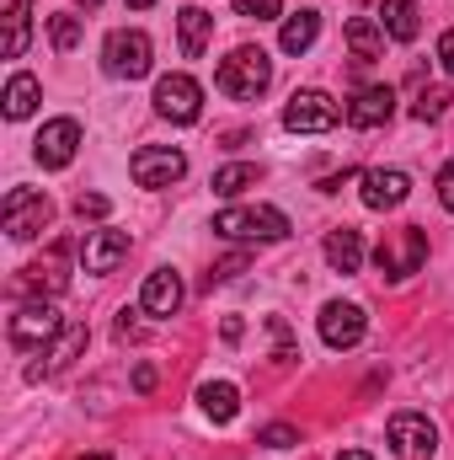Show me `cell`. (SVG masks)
<instances>
[{
  "label": "cell",
  "mask_w": 454,
  "mask_h": 460,
  "mask_svg": "<svg viewBox=\"0 0 454 460\" xmlns=\"http://www.w3.org/2000/svg\"><path fill=\"white\" fill-rule=\"evenodd\" d=\"M214 86L225 92L230 102H257V97L273 86V59H267V49H251V43L230 49L225 59H220V70H214Z\"/></svg>",
  "instance_id": "cell-1"
},
{
  "label": "cell",
  "mask_w": 454,
  "mask_h": 460,
  "mask_svg": "<svg viewBox=\"0 0 454 460\" xmlns=\"http://www.w3.org/2000/svg\"><path fill=\"white\" fill-rule=\"evenodd\" d=\"M289 230H294L289 215L273 204H230L214 215V235H225V241H284Z\"/></svg>",
  "instance_id": "cell-2"
},
{
  "label": "cell",
  "mask_w": 454,
  "mask_h": 460,
  "mask_svg": "<svg viewBox=\"0 0 454 460\" xmlns=\"http://www.w3.org/2000/svg\"><path fill=\"white\" fill-rule=\"evenodd\" d=\"M150 65H155V49H150V38H144L139 27L108 32V43H102V70H108L113 81H144Z\"/></svg>",
  "instance_id": "cell-3"
},
{
  "label": "cell",
  "mask_w": 454,
  "mask_h": 460,
  "mask_svg": "<svg viewBox=\"0 0 454 460\" xmlns=\"http://www.w3.org/2000/svg\"><path fill=\"white\" fill-rule=\"evenodd\" d=\"M0 220H5L11 241H32V235H43V230L54 226V204L38 188H11L5 204H0Z\"/></svg>",
  "instance_id": "cell-4"
},
{
  "label": "cell",
  "mask_w": 454,
  "mask_h": 460,
  "mask_svg": "<svg viewBox=\"0 0 454 460\" xmlns=\"http://www.w3.org/2000/svg\"><path fill=\"white\" fill-rule=\"evenodd\" d=\"M342 118H347V108H337L332 92L305 86V92L289 97V108H284V128H289V134H327V128H337Z\"/></svg>",
  "instance_id": "cell-5"
},
{
  "label": "cell",
  "mask_w": 454,
  "mask_h": 460,
  "mask_svg": "<svg viewBox=\"0 0 454 460\" xmlns=\"http://www.w3.org/2000/svg\"><path fill=\"white\" fill-rule=\"evenodd\" d=\"M150 102H155V113L166 118V123H182V128H188V123L204 118V86H198L193 75L171 70V75L155 81V97H150Z\"/></svg>",
  "instance_id": "cell-6"
},
{
  "label": "cell",
  "mask_w": 454,
  "mask_h": 460,
  "mask_svg": "<svg viewBox=\"0 0 454 460\" xmlns=\"http://www.w3.org/2000/svg\"><path fill=\"white\" fill-rule=\"evenodd\" d=\"M70 322L48 305V300H27L16 316H11V327H5V338H11V348H22V353H32V348L54 343L59 332H65Z\"/></svg>",
  "instance_id": "cell-7"
},
{
  "label": "cell",
  "mask_w": 454,
  "mask_h": 460,
  "mask_svg": "<svg viewBox=\"0 0 454 460\" xmlns=\"http://www.w3.org/2000/svg\"><path fill=\"white\" fill-rule=\"evenodd\" d=\"M128 172H134V182H139V188L161 193V188H171V182H182V177H188V155H182L177 145H144V150H134Z\"/></svg>",
  "instance_id": "cell-8"
},
{
  "label": "cell",
  "mask_w": 454,
  "mask_h": 460,
  "mask_svg": "<svg viewBox=\"0 0 454 460\" xmlns=\"http://www.w3.org/2000/svg\"><path fill=\"white\" fill-rule=\"evenodd\" d=\"M423 257H428V230L423 226H406L401 230V241H380L374 246V262H380V273L385 279H412V273H423Z\"/></svg>",
  "instance_id": "cell-9"
},
{
  "label": "cell",
  "mask_w": 454,
  "mask_h": 460,
  "mask_svg": "<svg viewBox=\"0 0 454 460\" xmlns=\"http://www.w3.org/2000/svg\"><path fill=\"white\" fill-rule=\"evenodd\" d=\"M75 150H81V123L75 118H48L38 128V139H32V161L43 172H65L75 161Z\"/></svg>",
  "instance_id": "cell-10"
},
{
  "label": "cell",
  "mask_w": 454,
  "mask_h": 460,
  "mask_svg": "<svg viewBox=\"0 0 454 460\" xmlns=\"http://www.w3.org/2000/svg\"><path fill=\"white\" fill-rule=\"evenodd\" d=\"M390 456L396 460H433L439 456V429L423 412H396L390 418Z\"/></svg>",
  "instance_id": "cell-11"
},
{
  "label": "cell",
  "mask_w": 454,
  "mask_h": 460,
  "mask_svg": "<svg viewBox=\"0 0 454 460\" xmlns=\"http://www.w3.org/2000/svg\"><path fill=\"white\" fill-rule=\"evenodd\" d=\"M316 327H321V343L342 353V348H358V343H363L369 316H363V305H353V300H327Z\"/></svg>",
  "instance_id": "cell-12"
},
{
  "label": "cell",
  "mask_w": 454,
  "mask_h": 460,
  "mask_svg": "<svg viewBox=\"0 0 454 460\" xmlns=\"http://www.w3.org/2000/svg\"><path fill=\"white\" fill-rule=\"evenodd\" d=\"M406 193H412V177L406 172H396V166H369V172H358V199L369 204V209H401L406 204Z\"/></svg>",
  "instance_id": "cell-13"
},
{
  "label": "cell",
  "mask_w": 454,
  "mask_h": 460,
  "mask_svg": "<svg viewBox=\"0 0 454 460\" xmlns=\"http://www.w3.org/2000/svg\"><path fill=\"white\" fill-rule=\"evenodd\" d=\"M182 300H188V289H182V273L177 268H155L144 279V289H139V311L144 316H177Z\"/></svg>",
  "instance_id": "cell-14"
},
{
  "label": "cell",
  "mask_w": 454,
  "mask_h": 460,
  "mask_svg": "<svg viewBox=\"0 0 454 460\" xmlns=\"http://www.w3.org/2000/svg\"><path fill=\"white\" fill-rule=\"evenodd\" d=\"M123 257H128V230H86V241H81L86 273H113Z\"/></svg>",
  "instance_id": "cell-15"
},
{
  "label": "cell",
  "mask_w": 454,
  "mask_h": 460,
  "mask_svg": "<svg viewBox=\"0 0 454 460\" xmlns=\"http://www.w3.org/2000/svg\"><path fill=\"white\" fill-rule=\"evenodd\" d=\"M390 113H396V86L390 81L385 86H363L347 102V123L353 128H380V123H390Z\"/></svg>",
  "instance_id": "cell-16"
},
{
  "label": "cell",
  "mask_w": 454,
  "mask_h": 460,
  "mask_svg": "<svg viewBox=\"0 0 454 460\" xmlns=\"http://www.w3.org/2000/svg\"><path fill=\"white\" fill-rule=\"evenodd\" d=\"M177 38H182V54L198 59V54L209 49V38H214V16H209L204 5H182V11H177Z\"/></svg>",
  "instance_id": "cell-17"
},
{
  "label": "cell",
  "mask_w": 454,
  "mask_h": 460,
  "mask_svg": "<svg viewBox=\"0 0 454 460\" xmlns=\"http://www.w3.org/2000/svg\"><path fill=\"white\" fill-rule=\"evenodd\" d=\"M342 38H347V49H353L358 65H369V59L385 54V27H380V16H353Z\"/></svg>",
  "instance_id": "cell-18"
},
{
  "label": "cell",
  "mask_w": 454,
  "mask_h": 460,
  "mask_svg": "<svg viewBox=\"0 0 454 460\" xmlns=\"http://www.w3.org/2000/svg\"><path fill=\"white\" fill-rule=\"evenodd\" d=\"M65 252H70V246L59 241V246L48 252V262L22 268V284H16V289H38V300H43V289H48V295H59V289H65Z\"/></svg>",
  "instance_id": "cell-19"
},
{
  "label": "cell",
  "mask_w": 454,
  "mask_h": 460,
  "mask_svg": "<svg viewBox=\"0 0 454 460\" xmlns=\"http://www.w3.org/2000/svg\"><path fill=\"white\" fill-rule=\"evenodd\" d=\"M380 27H385V38L412 43V38L423 32V11H417V0H385V5H380Z\"/></svg>",
  "instance_id": "cell-20"
},
{
  "label": "cell",
  "mask_w": 454,
  "mask_h": 460,
  "mask_svg": "<svg viewBox=\"0 0 454 460\" xmlns=\"http://www.w3.org/2000/svg\"><path fill=\"white\" fill-rule=\"evenodd\" d=\"M316 38H321V11H294V16H284V27H278V49H284V54H305Z\"/></svg>",
  "instance_id": "cell-21"
},
{
  "label": "cell",
  "mask_w": 454,
  "mask_h": 460,
  "mask_svg": "<svg viewBox=\"0 0 454 460\" xmlns=\"http://www.w3.org/2000/svg\"><path fill=\"white\" fill-rule=\"evenodd\" d=\"M327 262H332L337 273H358V268H363V235L353 226H337L327 235Z\"/></svg>",
  "instance_id": "cell-22"
},
{
  "label": "cell",
  "mask_w": 454,
  "mask_h": 460,
  "mask_svg": "<svg viewBox=\"0 0 454 460\" xmlns=\"http://www.w3.org/2000/svg\"><path fill=\"white\" fill-rule=\"evenodd\" d=\"M86 338H92V332L70 322V327H65V332L54 338V348H48V358H43V364H32L27 375H32V380H43V375H54V369H65V364H70V358H75V353L86 348Z\"/></svg>",
  "instance_id": "cell-23"
},
{
  "label": "cell",
  "mask_w": 454,
  "mask_h": 460,
  "mask_svg": "<svg viewBox=\"0 0 454 460\" xmlns=\"http://www.w3.org/2000/svg\"><path fill=\"white\" fill-rule=\"evenodd\" d=\"M38 97H43V86H38V75H27V70H16V75L5 81V118H11V123H22V118H32V108H38Z\"/></svg>",
  "instance_id": "cell-24"
},
{
  "label": "cell",
  "mask_w": 454,
  "mask_h": 460,
  "mask_svg": "<svg viewBox=\"0 0 454 460\" xmlns=\"http://www.w3.org/2000/svg\"><path fill=\"white\" fill-rule=\"evenodd\" d=\"M198 407H204L214 423H230V418L240 412V391H235L230 380H204V385H198Z\"/></svg>",
  "instance_id": "cell-25"
},
{
  "label": "cell",
  "mask_w": 454,
  "mask_h": 460,
  "mask_svg": "<svg viewBox=\"0 0 454 460\" xmlns=\"http://www.w3.org/2000/svg\"><path fill=\"white\" fill-rule=\"evenodd\" d=\"M32 43V0H11L5 11V59H22Z\"/></svg>",
  "instance_id": "cell-26"
},
{
  "label": "cell",
  "mask_w": 454,
  "mask_h": 460,
  "mask_svg": "<svg viewBox=\"0 0 454 460\" xmlns=\"http://www.w3.org/2000/svg\"><path fill=\"white\" fill-rule=\"evenodd\" d=\"M246 188H257V166L251 161H230L214 172V193L220 199H235V193H246Z\"/></svg>",
  "instance_id": "cell-27"
},
{
  "label": "cell",
  "mask_w": 454,
  "mask_h": 460,
  "mask_svg": "<svg viewBox=\"0 0 454 460\" xmlns=\"http://www.w3.org/2000/svg\"><path fill=\"white\" fill-rule=\"evenodd\" d=\"M450 102H454L450 86H423L417 102H412V118H417V123H439V118L450 113Z\"/></svg>",
  "instance_id": "cell-28"
},
{
  "label": "cell",
  "mask_w": 454,
  "mask_h": 460,
  "mask_svg": "<svg viewBox=\"0 0 454 460\" xmlns=\"http://www.w3.org/2000/svg\"><path fill=\"white\" fill-rule=\"evenodd\" d=\"M48 38H54V49H59V54H70V49L81 43V16H70V11H59V16L48 22Z\"/></svg>",
  "instance_id": "cell-29"
},
{
  "label": "cell",
  "mask_w": 454,
  "mask_h": 460,
  "mask_svg": "<svg viewBox=\"0 0 454 460\" xmlns=\"http://www.w3.org/2000/svg\"><path fill=\"white\" fill-rule=\"evenodd\" d=\"M235 16H246V22H278L284 0H235Z\"/></svg>",
  "instance_id": "cell-30"
},
{
  "label": "cell",
  "mask_w": 454,
  "mask_h": 460,
  "mask_svg": "<svg viewBox=\"0 0 454 460\" xmlns=\"http://www.w3.org/2000/svg\"><path fill=\"white\" fill-rule=\"evenodd\" d=\"M113 215V199L108 193H81L75 199V220H108Z\"/></svg>",
  "instance_id": "cell-31"
},
{
  "label": "cell",
  "mask_w": 454,
  "mask_h": 460,
  "mask_svg": "<svg viewBox=\"0 0 454 460\" xmlns=\"http://www.w3.org/2000/svg\"><path fill=\"white\" fill-rule=\"evenodd\" d=\"M257 445H267V450H294V445H300V429H289V423H267V429L257 434Z\"/></svg>",
  "instance_id": "cell-32"
},
{
  "label": "cell",
  "mask_w": 454,
  "mask_h": 460,
  "mask_svg": "<svg viewBox=\"0 0 454 460\" xmlns=\"http://www.w3.org/2000/svg\"><path fill=\"white\" fill-rule=\"evenodd\" d=\"M433 188H439V204H444V209L454 215V155L444 161V166H439V182H433Z\"/></svg>",
  "instance_id": "cell-33"
},
{
  "label": "cell",
  "mask_w": 454,
  "mask_h": 460,
  "mask_svg": "<svg viewBox=\"0 0 454 460\" xmlns=\"http://www.w3.org/2000/svg\"><path fill=\"white\" fill-rule=\"evenodd\" d=\"M240 268H246V252H235V257H225V262H220V268L209 273V284H225V279H235Z\"/></svg>",
  "instance_id": "cell-34"
},
{
  "label": "cell",
  "mask_w": 454,
  "mask_h": 460,
  "mask_svg": "<svg viewBox=\"0 0 454 460\" xmlns=\"http://www.w3.org/2000/svg\"><path fill=\"white\" fill-rule=\"evenodd\" d=\"M439 65H444V75H454V27L439 38Z\"/></svg>",
  "instance_id": "cell-35"
},
{
  "label": "cell",
  "mask_w": 454,
  "mask_h": 460,
  "mask_svg": "<svg viewBox=\"0 0 454 460\" xmlns=\"http://www.w3.org/2000/svg\"><path fill=\"white\" fill-rule=\"evenodd\" d=\"M134 391H139V396L155 391V364H139V369H134Z\"/></svg>",
  "instance_id": "cell-36"
},
{
  "label": "cell",
  "mask_w": 454,
  "mask_h": 460,
  "mask_svg": "<svg viewBox=\"0 0 454 460\" xmlns=\"http://www.w3.org/2000/svg\"><path fill=\"white\" fill-rule=\"evenodd\" d=\"M220 332H225V343H240V332H246V327H240V316H225V327H220Z\"/></svg>",
  "instance_id": "cell-37"
},
{
  "label": "cell",
  "mask_w": 454,
  "mask_h": 460,
  "mask_svg": "<svg viewBox=\"0 0 454 460\" xmlns=\"http://www.w3.org/2000/svg\"><path fill=\"white\" fill-rule=\"evenodd\" d=\"M337 460H374V456H369V450H342Z\"/></svg>",
  "instance_id": "cell-38"
},
{
  "label": "cell",
  "mask_w": 454,
  "mask_h": 460,
  "mask_svg": "<svg viewBox=\"0 0 454 460\" xmlns=\"http://www.w3.org/2000/svg\"><path fill=\"white\" fill-rule=\"evenodd\" d=\"M123 5H134V11H144V5H155V0H123Z\"/></svg>",
  "instance_id": "cell-39"
},
{
  "label": "cell",
  "mask_w": 454,
  "mask_h": 460,
  "mask_svg": "<svg viewBox=\"0 0 454 460\" xmlns=\"http://www.w3.org/2000/svg\"><path fill=\"white\" fill-rule=\"evenodd\" d=\"M81 460H113V456L108 450H92V456H81Z\"/></svg>",
  "instance_id": "cell-40"
}]
</instances>
